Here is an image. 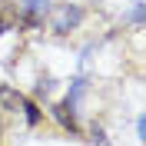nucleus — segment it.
<instances>
[{
  "instance_id": "nucleus-3",
  "label": "nucleus",
  "mask_w": 146,
  "mask_h": 146,
  "mask_svg": "<svg viewBox=\"0 0 146 146\" xmlns=\"http://www.w3.org/2000/svg\"><path fill=\"white\" fill-rule=\"evenodd\" d=\"M53 116H56V123H60L63 129L80 133V126H76V110H70L66 103H56V106H53Z\"/></svg>"
},
{
  "instance_id": "nucleus-5",
  "label": "nucleus",
  "mask_w": 146,
  "mask_h": 146,
  "mask_svg": "<svg viewBox=\"0 0 146 146\" xmlns=\"http://www.w3.org/2000/svg\"><path fill=\"white\" fill-rule=\"evenodd\" d=\"M20 110L27 113V123H30V126H36V123L43 119V116H40V110H36V103L30 100V96H23V103H20Z\"/></svg>"
},
{
  "instance_id": "nucleus-6",
  "label": "nucleus",
  "mask_w": 146,
  "mask_h": 146,
  "mask_svg": "<svg viewBox=\"0 0 146 146\" xmlns=\"http://www.w3.org/2000/svg\"><path fill=\"white\" fill-rule=\"evenodd\" d=\"M7 30H17V23L10 17H0V33H7Z\"/></svg>"
},
{
  "instance_id": "nucleus-4",
  "label": "nucleus",
  "mask_w": 146,
  "mask_h": 146,
  "mask_svg": "<svg viewBox=\"0 0 146 146\" xmlns=\"http://www.w3.org/2000/svg\"><path fill=\"white\" fill-rule=\"evenodd\" d=\"M20 103H23V93L13 90V86H7V83H0V106L13 113V110H20Z\"/></svg>"
},
{
  "instance_id": "nucleus-1",
  "label": "nucleus",
  "mask_w": 146,
  "mask_h": 146,
  "mask_svg": "<svg viewBox=\"0 0 146 146\" xmlns=\"http://www.w3.org/2000/svg\"><path fill=\"white\" fill-rule=\"evenodd\" d=\"M80 20H83V10L73 7V3H63V7L53 13V30L56 33H66V30H73Z\"/></svg>"
},
{
  "instance_id": "nucleus-2",
  "label": "nucleus",
  "mask_w": 146,
  "mask_h": 146,
  "mask_svg": "<svg viewBox=\"0 0 146 146\" xmlns=\"http://www.w3.org/2000/svg\"><path fill=\"white\" fill-rule=\"evenodd\" d=\"M50 10V0H23L20 7V23L23 27H40V17Z\"/></svg>"
}]
</instances>
